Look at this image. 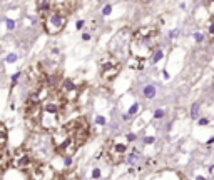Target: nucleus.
Here are the masks:
<instances>
[{"instance_id":"16","label":"nucleus","mask_w":214,"mask_h":180,"mask_svg":"<svg viewBox=\"0 0 214 180\" xmlns=\"http://www.w3.org/2000/svg\"><path fill=\"white\" fill-rule=\"evenodd\" d=\"M5 27H7V30H15V20L5 18Z\"/></svg>"},{"instance_id":"20","label":"nucleus","mask_w":214,"mask_h":180,"mask_svg":"<svg viewBox=\"0 0 214 180\" xmlns=\"http://www.w3.org/2000/svg\"><path fill=\"white\" fill-rule=\"evenodd\" d=\"M95 123H97V125H105V123H107V120H105V117L97 115V117H95Z\"/></svg>"},{"instance_id":"25","label":"nucleus","mask_w":214,"mask_h":180,"mask_svg":"<svg viewBox=\"0 0 214 180\" xmlns=\"http://www.w3.org/2000/svg\"><path fill=\"white\" fill-rule=\"evenodd\" d=\"M84 25H85V20H79V22H77V25H75V29L77 30H82Z\"/></svg>"},{"instance_id":"22","label":"nucleus","mask_w":214,"mask_h":180,"mask_svg":"<svg viewBox=\"0 0 214 180\" xmlns=\"http://www.w3.org/2000/svg\"><path fill=\"white\" fill-rule=\"evenodd\" d=\"M207 35L214 37V22H212V23H209V27H207Z\"/></svg>"},{"instance_id":"7","label":"nucleus","mask_w":214,"mask_h":180,"mask_svg":"<svg viewBox=\"0 0 214 180\" xmlns=\"http://www.w3.org/2000/svg\"><path fill=\"white\" fill-rule=\"evenodd\" d=\"M59 94H60V97L64 98L65 104H72L74 105V102L77 100V97H79V88L74 85V82L70 79H64L60 82V85H59Z\"/></svg>"},{"instance_id":"9","label":"nucleus","mask_w":214,"mask_h":180,"mask_svg":"<svg viewBox=\"0 0 214 180\" xmlns=\"http://www.w3.org/2000/svg\"><path fill=\"white\" fill-rule=\"evenodd\" d=\"M126 162L129 163V165H137V163L141 162V150H139V148H131V152H129L127 157H126Z\"/></svg>"},{"instance_id":"31","label":"nucleus","mask_w":214,"mask_h":180,"mask_svg":"<svg viewBox=\"0 0 214 180\" xmlns=\"http://www.w3.org/2000/svg\"><path fill=\"white\" fill-rule=\"evenodd\" d=\"M177 37V30H174V32H171V39H176Z\"/></svg>"},{"instance_id":"11","label":"nucleus","mask_w":214,"mask_h":180,"mask_svg":"<svg viewBox=\"0 0 214 180\" xmlns=\"http://www.w3.org/2000/svg\"><path fill=\"white\" fill-rule=\"evenodd\" d=\"M156 87L152 85V83H147V85H144V88H142V97L147 98V100H152L154 97H156Z\"/></svg>"},{"instance_id":"29","label":"nucleus","mask_w":214,"mask_h":180,"mask_svg":"<svg viewBox=\"0 0 214 180\" xmlns=\"http://www.w3.org/2000/svg\"><path fill=\"white\" fill-rule=\"evenodd\" d=\"M82 40H85V42H87V40H91V33H89V32H85V33L82 35Z\"/></svg>"},{"instance_id":"4","label":"nucleus","mask_w":214,"mask_h":180,"mask_svg":"<svg viewBox=\"0 0 214 180\" xmlns=\"http://www.w3.org/2000/svg\"><path fill=\"white\" fill-rule=\"evenodd\" d=\"M42 25H44L45 33L49 35H57L64 30V27L67 25V15L62 14L60 10L52 8L47 15L42 17Z\"/></svg>"},{"instance_id":"13","label":"nucleus","mask_w":214,"mask_h":180,"mask_svg":"<svg viewBox=\"0 0 214 180\" xmlns=\"http://www.w3.org/2000/svg\"><path fill=\"white\" fill-rule=\"evenodd\" d=\"M199 112H201V105L199 104H192L191 105V119L192 120H199Z\"/></svg>"},{"instance_id":"24","label":"nucleus","mask_w":214,"mask_h":180,"mask_svg":"<svg viewBox=\"0 0 214 180\" xmlns=\"http://www.w3.org/2000/svg\"><path fill=\"white\" fill-rule=\"evenodd\" d=\"M197 123H199L201 127H204V125H209V119H199V120H197Z\"/></svg>"},{"instance_id":"32","label":"nucleus","mask_w":214,"mask_h":180,"mask_svg":"<svg viewBox=\"0 0 214 180\" xmlns=\"http://www.w3.org/2000/svg\"><path fill=\"white\" fill-rule=\"evenodd\" d=\"M162 75H164V79H166V80H169V73H167V70H164Z\"/></svg>"},{"instance_id":"26","label":"nucleus","mask_w":214,"mask_h":180,"mask_svg":"<svg viewBox=\"0 0 214 180\" xmlns=\"http://www.w3.org/2000/svg\"><path fill=\"white\" fill-rule=\"evenodd\" d=\"M18 79H20V73H14V75H12V83H17L18 82Z\"/></svg>"},{"instance_id":"28","label":"nucleus","mask_w":214,"mask_h":180,"mask_svg":"<svg viewBox=\"0 0 214 180\" xmlns=\"http://www.w3.org/2000/svg\"><path fill=\"white\" fill-rule=\"evenodd\" d=\"M136 140V135L134 133H129V135H127V142H134Z\"/></svg>"},{"instance_id":"6","label":"nucleus","mask_w":214,"mask_h":180,"mask_svg":"<svg viewBox=\"0 0 214 180\" xmlns=\"http://www.w3.org/2000/svg\"><path fill=\"white\" fill-rule=\"evenodd\" d=\"M99 65H101V77L104 80H112L120 72V62L110 54L102 55V58L99 60Z\"/></svg>"},{"instance_id":"21","label":"nucleus","mask_w":214,"mask_h":180,"mask_svg":"<svg viewBox=\"0 0 214 180\" xmlns=\"http://www.w3.org/2000/svg\"><path fill=\"white\" fill-rule=\"evenodd\" d=\"M164 117V110L162 108H156L154 110V119H162Z\"/></svg>"},{"instance_id":"30","label":"nucleus","mask_w":214,"mask_h":180,"mask_svg":"<svg viewBox=\"0 0 214 180\" xmlns=\"http://www.w3.org/2000/svg\"><path fill=\"white\" fill-rule=\"evenodd\" d=\"M45 180H60V175H52V177H47Z\"/></svg>"},{"instance_id":"23","label":"nucleus","mask_w":214,"mask_h":180,"mask_svg":"<svg viewBox=\"0 0 214 180\" xmlns=\"http://www.w3.org/2000/svg\"><path fill=\"white\" fill-rule=\"evenodd\" d=\"M101 177V169H94L92 170V178H99Z\"/></svg>"},{"instance_id":"17","label":"nucleus","mask_w":214,"mask_h":180,"mask_svg":"<svg viewBox=\"0 0 214 180\" xmlns=\"http://www.w3.org/2000/svg\"><path fill=\"white\" fill-rule=\"evenodd\" d=\"M192 37H194V40H196L197 43H201L204 40V33L203 32H194V35H192Z\"/></svg>"},{"instance_id":"5","label":"nucleus","mask_w":214,"mask_h":180,"mask_svg":"<svg viewBox=\"0 0 214 180\" xmlns=\"http://www.w3.org/2000/svg\"><path fill=\"white\" fill-rule=\"evenodd\" d=\"M131 152V145L126 142H114L110 140L109 144L105 145V155L109 157V160L112 163H120L126 162L127 154Z\"/></svg>"},{"instance_id":"12","label":"nucleus","mask_w":214,"mask_h":180,"mask_svg":"<svg viewBox=\"0 0 214 180\" xmlns=\"http://www.w3.org/2000/svg\"><path fill=\"white\" fill-rule=\"evenodd\" d=\"M7 140H8L7 127H5L4 122H0V150H2V148H5V145H7Z\"/></svg>"},{"instance_id":"1","label":"nucleus","mask_w":214,"mask_h":180,"mask_svg":"<svg viewBox=\"0 0 214 180\" xmlns=\"http://www.w3.org/2000/svg\"><path fill=\"white\" fill-rule=\"evenodd\" d=\"M67 115L65 102L60 97L59 90H52L49 97L42 102V110H40V127L47 132L54 133L57 129H60L62 119Z\"/></svg>"},{"instance_id":"33","label":"nucleus","mask_w":214,"mask_h":180,"mask_svg":"<svg viewBox=\"0 0 214 180\" xmlns=\"http://www.w3.org/2000/svg\"><path fill=\"white\" fill-rule=\"evenodd\" d=\"M196 180H206L204 177H196Z\"/></svg>"},{"instance_id":"10","label":"nucleus","mask_w":214,"mask_h":180,"mask_svg":"<svg viewBox=\"0 0 214 180\" xmlns=\"http://www.w3.org/2000/svg\"><path fill=\"white\" fill-rule=\"evenodd\" d=\"M52 8H54V4H52V2H37V12H39L40 17L47 15Z\"/></svg>"},{"instance_id":"3","label":"nucleus","mask_w":214,"mask_h":180,"mask_svg":"<svg viewBox=\"0 0 214 180\" xmlns=\"http://www.w3.org/2000/svg\"><path fill=\"white\" fill-rule=\"evenodd\" d=\"M37 163H39V160L35 159V154H34L27 145L17 148L15 154L12 155V167L17 169V170H22V172H25V173L32 172Z\"/></svg>"},{"instance_id":"2","label":"nucleus","mask_w":214,"mask_h":180,"mask_svg":"<svg viewBox=\"0 0 214 180\" xmlns=\"http://www.w3.org/2000/svg\"><path fill=\"white\" fill-rule=\"evenodd\" d=\"M156 37H157V29L152 25L147 27H141L136 30V33L132 35L131 43H129V50L131 55L136 60H145L151 58L154 54V43H156Z\"/></svg>"},{"instance_id":"8","label":"nucleus","mask_w":214,"mask_h":180,"mask_svg":"<svg viewBox=\"0 0 214 180\" xmlns=\"http://www.w3.org/2000/svg\"><path fill=\"white\" fill-rule=\"evenodd\" d=\"M8 165H12V155L8 154L5 148H2V150H0V175L7 170Z\"/></svg>"},{"instance_id":"14","label":"nucleus","mask_w":214,"mask_h":180,"mask_svg":"<svg viewBox=\"0 0 214 180\" xmlns=\"http://www.w3.org/2000/svg\"><path fill=\"white\" fill-rule=\"evenodd\" d=\"M162 57H164V52L161 50V48H156V50H154V54H152V57H151V60H152L154 64H157V62H159Z\"/></svg>"},{"instance_id":"19","label":"nucleus","mask_w":214,"mask_h":180,"mask_svg":"<svg viewBox=\"0 0 214 180\" xmlns=\"http://www.w3.org/2000/svg\"><path fill=\"white\" fill-rule=\"evenodd\" d=\"M15 60H17V54H8L7 58H5V62H7V64H14Z\"/></svg>"},{"instance_id":"18","label":"nucleus","mask_w":214,"mask_h":180,"mask_svg":"<svg viewBox=\"0 0 214 180\" xmlns=\"http://www.w3.org/2000/svg\"><path fill=\"white\" fill-rule=\"evenodd\" d=\"M110 12H112V5H110V4H105L104 8H102V15H110Z\"/></svg>"},{"instance_id":"15","label":"nucleus","mask_w":214,"mask_h":180,"mask_svg":"<svg viewBox=\"0 0 214 180\" xmlns=\"http://www.w3.org/2000/svg\"><path fill=\"white\" fill-rule=\"evenodd\" d=\"M139 108H141V105H139V104H132V105H131V108L127 110V113H126V115H127V117H132V115H136V113L139 112Z\"/></svg>"},{"instance_id":"27","label":"nucleus","mask_w":214,"mask_h":180,"mask_svg":"<svg viewBox=\"0 0 214 180\" xmlns=\"http://www.w3.org/2000/svg\"><path fill=\"white\" fill-rule=\"evenodd\" d=\"M144 144H154V137H145L144 138Z\"/></svg>"}]
</instances>
